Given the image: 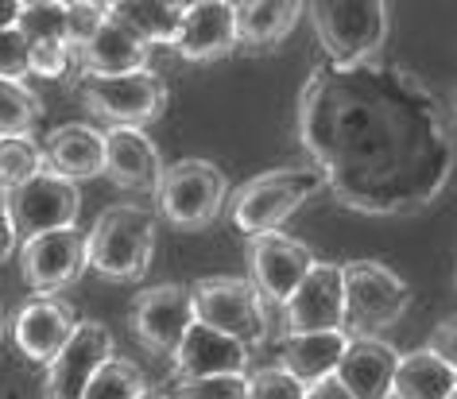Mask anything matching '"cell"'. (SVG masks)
Returning a JSON list of instances; mask_svg holds the SVG:
<instances>
[{"instance_id": "1", "label": "cell", "mask_w": 457, "mask_h": 399, "mask_svg": "<svg viewBox=\"0 0 457 399\" xmlns=\"http://www.w3.org/2000/svg\"><path fill=\"white\" fill-rule=\"evenodd\" d=\"M295 132L326 190L364 218H403L438 202L457 167L442 97L384 54L318 62L299 89Z\"/></svg>"}, {"instance_id": "2", "label": "cell", "mask_w": 457, "mask_h": 399, "mask_svg": "<svg viewBox=\"0 0 457 399\" xmlns=\"http://www.w3.org/2000/svg\"><path fill=\"white\" fill-rule=\"evenodd\" d=\"M322 190L326 182L314 167H276L228 194V218L245 237L279 233V225Z\"/></svg>"}, {"instance_id": "3", "label": "cell", "mask_w": 457, "mask_h": 399, "mask_svg": "<svg viewBox=\"0 0 457 399\" xmlns=\"http://www.w3.org/2000/svg\"><path fill=\"white\" fill-rule=\"evenodd\" d=\"M155 256V210L109 206L86 233V264L105 279L129 283L152 268Z\"/></svg>"}, {"instance_id": "4", "label": "cell", "mask_w": 457, "mask_h": 399, "mask_svg": "<svg viewBox=\"0 0 457 399\" xmlns=\"http://www.w3.org/2000/svg\"><path fill=\"white\" fill-rule=\"evenodd\" d=\"M326 62L353 66L376 59L392 31V8L384 0H314L306 4Z\"/></svg>"}, {"instance_id": "5", "label": "cell", "mask_w": 457, "mask_h": 399, "mask_svg": "<svg viewBox=\"0 0 457 399\" xmlns=\"http://www.w3.org/2000/svg\"><path fill=\"white\" fill-rule=\"evenodd\" d=\"M194 322L210 326L217 334L241 341L245 349H260L271 341L268 306L253 287V279L241 276H205L190 283Z\"/></svg>"}, {"instance_id": "6", "label": "cell", "mask_w": 457, "mask_h": 399, "mask_svg": "<svg viewBox=\"0 0 457 399\" xmlns=\"http://www.w3.org/2000/svg\"><path fill=\"white\" fill-rule=\"evenodd\" d=\"M225 206H228V179L210 159H179V163H170L155 190L159 218L187 233L213 225Z\"/></svg>"}, {"instance_id": "7", "label": "cell", "mask_w": 457, "mask_h": 399, "mask_svg": "<svg viewBox=\"0 0 457 399\" xmlns=\"http://www.w3.org/2000/svg\"><path fill=\"white\" fill-rule=\"evenodd\" d=\"M345 334L380 337L411 306V287L380 260H345Z\"/></svg>"}, {"instance_id": "8", "label": "cell", "mask_w": 457, "mask_h": 399, "mask_svg": "<svg viewBox=\"0 0 457 399\" xmlns=\"http://www.w3.org/2000/svg\"><path fill=\"white\" fill-rule=\"evenodd\" d=\"M78 97L109 129H144V124L163 117L170 94L163 78L147 66V71L120 74V78H82Z\"/></svg>"}, {"instance_id": "9", "label": "cell", "mask_w": 457, "mask_h": 399, "mask_svg": "<svg viewBox=\"0 0 457 399\" xmlns=\"http://www.w3.org/2000/svg\"><path fill=\"white\" fill-rule=\"evenodd\" d=\"M4 206L12 213L20 241H31V237H43V233L74 229L78 213H82V190H78V182L62 179L59 170L43 167L24 187L4 194Z\"/></svg>"}, {"instance_id": "10", "label": "cell", "mask_w": 457, "mask_h": 399, "mask_svg": "<svg viewBox=\"0 0 457 399\" xmlns=\"http://www.w3.org/2000/svg\"><path fill=\"white\" fill-rule=\"evenodd\" d=\"M314 264H318V256L287 233L248 237V279L260 291L264 306L283 311L291 303V295L303 287V279L311 276Z\"/></svg>"}, {"instance_id": "11", "label": "cell", "mask_w": 457, "mask_h": 399, "mask_svg": "<svg viewBox=\"0 0 457 399\" xmlns=\"http://www.w3.org/2000/svg\"><path fill=\"white\" fill-rule=\"evenodd\" d=\"M112 357H117L112 329L105 322H97V318L78 322L62 353L43 369V399H82L86 387L94 384V376Z\"/></svg>"}, {"instance_id": "12", "label": "cell", "mask_w": 457, "mask_h": 399, "mask_svg": "<svg viewBox=\"0 0 457 399\" xmlns=\"http://www.w3.org/2000/svg\"><path fill=\"white\" fill-rule=\"evenodd\" d=\"M132 337L155 357H175L187 329L194 326V299L182 283H155L132 299L129 311Z\"/></svg>"}, {"instance_id": "13", "label": "cell", "mask_w": 457, "mask_h": 399, "mask_svg": "<svg viewBox=\"0 0 457 399\" xmlns=\"http://www.w3.org/2000/svg\"><path fill=\"white\" fill-rule=\"evenodd\" d=\"M283 337L287 334H326L345 329V271L341 264L318 260L303 287L283 306Z\"/></svg>"}, {"instance_id": "14", "label": "cell", "mask_w": 457, "mask_h": 399, "mask_svg": "<svg viewBox=\"0 0 457 399\" xmlns=\"http://www.w3.org/2000/svg\"><path fill=\"white\" fill-rule=\"evenodd\" d=\"M86 268V233L78 229L43 233L20 245V279L36 295H59L78 283Z\"/></svg>"}, {"instance_id": "15", "label": "cell", "mask_w": 457, "mask_h": 399, "mask_svg": "<svg viewBox=\"0 0 457 399\" xmlns=\"http://www.w3.org/2000/svg\"><path fill=\"white\" fill-rule=\"evenodd\" d=\"M74 326L78 318L66 299H59V295H31L12 318V341L31 364L47 369L71 341Z\"/></svg>"}, {"instance_id": "16", "label": "cell", "mask_w": 457, "mask_h": 399, "mask_svg": "<svg viewBox=\"0 0 457 399\" xmlns=\"http://www.w3.org/2000/svg\"><path fill=\"white\" fill-rule=\"evenodd\" d=\"M175 51L187 62H217L237 51V4L228 0H194L187 4Z\"/></svg>"}, {"instance_id": "17", "label": "cell", "mask_w": 457, "mask_h": 399, "mask_svg": "<svg viewBox=\"0 0 457 399\" xmlns=\"http://www.w3.org/2000/svg\"><path fill=\"white\" fill-rule=\"evenodd\" d=\"M163 155L144 129H109L105 132V175L120 190L155 194L163 182Z\"/></svg>"}, {"instance_id": "18", "label": "cell", "mask_w": 457, "mask_h": 399, "mask_svg": "<svg viewBox=\"0 0 457 399\" xmlns=\"http://www.w3.org/2000/svg\"><path fill=\"white\" fill-rule=\"evenodd\" d=\"M175 380H205V376H248V361L253 349H245L241 341L217 334L210 326L194 322L182 337L175 357Z\"/></svg>"}, {"instance_id": "19", "label": "cell", "mask_w": 457, "mask_h": 399, "mask_svg": "<svg viewBox=\"0 0 457 399\" xmlns=\"http://www.w3.org/2000/svg\"><path fill=\"white\" fill-rule=\"evenodd\" d=\"M353 345V334L345 329H326V334H287L279 337V369L291 372L303 387H311L326 376H337L341 361Z\"/></svg>"}, {"instance_id": "20", "label": "cell", "mask_w": 457, "mask_h": 399, "mask_svg": "<svg viewBox=\"0 0 457 399\" xmlns=\"http://www.w3.org/2000/svg\"><path fill=\"white\" fill-rule=\"evenodd\" d=\"M147 62H152V47H147L140 36H132L124 24H117L112 16L101 24L97 36L78 51V71H82V78H120V74L147 71Z\"/></svg>"}, {"instance_id": "21", "label": "cell", "mask_w": 457, "mask_h": 399, "mask_svg": "<svg viewBox=\"0 0 457 399\" xmlns=\"http://www.w3.org/2000/svg\"><path fill=\"white\" fill-rule=\"evenodd\" d=\"M43 155L47 167L59 170L71 182L101 179L105 175V132H97L94 124H59L47 140H43Z\"/></svg>"}, {"instance_id": "22", "label": "cell", "mask_w": 457, "mask_h": 399, "mask_svg": "<svg viewBox=\"0 0 457 399\" xmlns=\"http://www.w3.org/2000/svg\"><path fill=\"white\" fill-rule=\"evenodd\" d=\"M395 364L399 353L384 337H353L345 361L337 369V380L357 399H392Z\"/></svg>"}, {"instance_id": "23", "label": "cell", "mask_w": 457, "mask_h": 399, "mask_svg": "<svg viewBox=\"0 0 457 399\" xmlns=\"http://www.w3.org/2000/svg\"><path fill=\"white\" fill-rule=\"evenodd\" d=\"M299 16H306L299 0H245L237 4V47L276 51L299 28Z\"/></svg>"}, {"instance_id": "24", "label": "cell", "mask_w": 457, "mask_h": 399, "mask_svg": "<svg viewBox=\"0 0 457 399\" xmlns=\"http://www.w3.org/2000/svg\"><path fill=\"white\" fill-rule=\"evenodd\" d=\"M453 387H457L453 369L430 345L399 353L392 399H450Z\"/></svg>"}, {"instance_id": "25", "label": "cell", "mask_w": 457, "mask_h": 399, "mask_svg": "<svg viewBox=\"0 0 457 399\" xmlns=\"http://www.w3.org/2000/svg\"><path fill=\"white\" fill-rule=\"evenodd\" d=\"M109 16L124 24L132 36H140L147 47H175L187 4H170V0H117L109 4Z\"/></svg>"}, {"instance_id": "26", "label": "cell", "mask_w": 457, "mask_h": 399, "mask_svg": "<svg viewBox=\"0 0 457 399\" xmlns=\"http://www.w3.org/2000/svg\"><path fill=\"white\" fill-rule=\"evenodd\" d=\"M43 117V101L24 82H0V140L31 136Z\"/></svg>"}, {"instance_id": "27", "label": "cell", "mask_w": 457, "mask_h": 399, "mask_svg": "<svg viewBox=\"0 0 457 399\" xmlns=\"http://www.w3.org/2000/svg\"><path fill=\"white\" fill-rule=\"evenodd\" d=\"M147 392H152V387H147V376L140 364L112 357L105 369L94 376V384L86 387L82 399H144Z\"/></svg>"}, {"instance_id": "28", "label": "cell", "mask_w": 457, "mask_h": 399, "mask_svg": "<svg viewBox=\"0 0 457 399\" xmlns=\"http://www.w3.org/2000/svg\"><path fill=\"white\" fill-rule=\"evenodd\" d=\"M47 167L43 144H36L31 136H16V140H0V190H16L24 187L31 175Z\"/></svg>"}, {"instance_id": "29", "label": "cell", "mask_w": 457, "mask_h": 399, "mask_svg": "<svg viewBox=\"0 0 457 399\" xmlns=\"http://www.w3.org/2000/svg\"><path fill=\"white\" fill-rule=\"evenodd\" d=\"M20 36H24L28 43L66 39V4H54V0H36V4H24V16H20Z\"/></svg>"}, {"instance_id": "30", "label": "cell", "mask_w": 457, "mask_h": 399, "mask_svg": "<svg viewBox=\"0 0 457 399\" xmlns=\"http://www.w3.org/2000/svg\"><path fill=\"white\" fill-rule=\"evenodd\" d=\"M170 399H248V376H205V380H175Z\"/></svg>"}, {"instance_id": "31", "label": "cell", "mask_w": 457, "mask_h": 399, "mask_svg": "<svg viewBox=\"0 0 457 399\" xmlns=\"http://www.w3.org/2000/svg\"><path fill=\"white\" fill-rule=\"evenodd\" d=\"M248 399H306V387L279 364H264L248 372Z\"/></svg>"}, {"instance_id": "32", "label": "cell", "mask_w": 457, "mask_h": 399, "mask_svg": "<svg viewBox=\"0 0 457 399\" xmlns=\"http://www.w3.org/2000/svg\"><path fill=\"white\" fill-rule=\"evenodd\" d=\"M74 47L66 39H47V43H31V74L47 78V82H62L74 66Z\"/></svg>"}, {"instance_id": "33", "label": "cell", "mask_w": 457, "mask_h": 399, "mask_svg": "<svg viewBox=\"0 0 457 399\" xmlns=\"http://www.w3.org/2000/svg\"><path fill=\"white\" fill-rule=\"evenodd\" d=\"M105 20H109V4H86V0L66 4V43L74 47V54L97 36Z\"/></svg>"}, {"instance_id": "34", "label": "cell", "mask_w": 457, "mask_h": 399, "mask_svg": "<svg viewBox=\"0 0 457 399\" xmlns=\"http://www.w3.org/2000/svg\"><path fill=\"white\" fill-rule=\"evenodd\" d=\"M31 78V43L20 28L0 31V82H24Z\"/></svg>"}, {"instance_id": "35", "label": "cell", "mask_w": 457, "mask_h": 399, "mask_svg": "<svg viewBox=\"0 0 457 399\" xmlns=\"http://www.w3.org/2000/svg\"><path fill=\"white\" fill-rule=\"evenodd\" d=\"M427 345H430L434 353H438V357H442L445 364H450L453 376H457V314L434 326V334H430Z\"/></svg>"}, {"instance_id": "36", "label": "cell", "mask_w": 457, "mask_h": 399, "mask_svg": "<svg viewBox=\"0 0 457 399\" xmlns=\"http://www.w3.org/2000/svg\"><path fill=\"white\" fill-rule=\"evenodd\" d=\"M16 245H20V233H16V225H12V213H8L4 198H0V264H4V260H12Z\"/></svg>"}, {"instance_id": "37", "label": "cell", "mask_w": 457, "mask_h": 399, "mask_svg": "<svg viewBox=\"0 0 457 399\" xmlns=\"http://www.w3.org/2000/svg\"><path fill=\"white\" fill-rule=\"evenodd\" d=\"M306 399H357V395H353L349 387L337 380V376H326V380H318V384L306 387Z\"/></svg>"}, {"instance_id": "38", "label": "cell", "mask_w": 457, "mask_h": 399, "mask_svg": "<svg viewBox=\"0 0 457 399\" xmlns=\"http://www.w3.org/2000/svg\"><path fill=\"white\" fill-rule=\"evenodd\" d=\"M20 16H24V4H20V0H0V31L20 28Z\"/></svg>"}, {"instance_id": "39", "label": "cell", "mask_w": 457, "mask_h": 399, "mask_svg": "<svg viewBox=\"0 0 457 399\" xmlns=\"http://www.w3.org/2000/svg\"><path fill=\"white\" fill-rule=\"evenodd\" d=\"M4 334H8V326H4V306H0V341H4Z\"/></svg>"}, {"instance_id": "40", "label": "cell", "mask_w": 457, "mask_h": 399, "mask_svg": "<svg viewBox=\"0 0 457 399\" xmlns=\"http://www.w3.org/2000/svg\"><path fill=\"white\" fill-rule=\"evenodd\" d=\"M144 399H167V392H147Z\"/></svg>"}, {"instance_id": "41", "label": "cell", "mask_w": 457, "mask_h": 399, "mask_svg": "<svg viewBox=\"0 0 457 399\" xmlns=\"http://www.w3.org/2000/svg\"><path fill=\"white\" fill-rule=\"evenodd\" d=\"M450 399H457V387H453V395H450Z\"/></svg>"}, {"instance_id": "42", "label": "cell", "mask_w": 457, "mask_h": 399, "mask_svg": "<svg viewBox=\"0 0 457 399\" xmlns=\"http://www.w3.org/2000/svg\"><path fill=\"white\" fill-rule=\"evenodd\" d=\"M167 399H170V395H167Z\"/></svg>"}]
</instances>
